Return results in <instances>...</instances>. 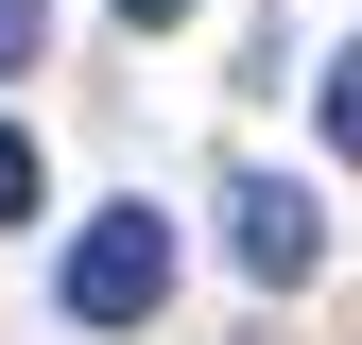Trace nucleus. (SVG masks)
<instances>
[{
	"instance_id": "423d86ee",
	"label": "nucleus",
	"mask_w": 362,
	"mask_h": 345,
	"mask_svg": "<svg viewBox=\"0 0 362 345\" xmlns=\"http://www.w3.org/2000/svg\"><path fill=\"white\" fill-rule=\"evenodd\" d=\"M121 18H139V35H156V18H190V0H121Z\"/></svg>"
},
{
	"instance_id": "39448f33",
	"label": "nucleus",
	"mask_w": 362,
	"mask_h": 345,
	"mask_svg": "<svg viewBox=\"0 0 362 345\" xmlns=\"http://www.w3.org/2000/svg\"><path fill=\"white\" fill-rule=\"evenodd\" d=\"M328 139H345V156H362V52H345V69H328Z\"/></svg>"
},
{
	"instance_id": "f03ea898",
	"label": "nucleus",
	"mask_w": 362,
	"mask_h": 345,
	"mask_svg": "<svg viewBox=\"0 0 362 345\" xmlns=\"http://www.w3.org/2000/svg\"><path fill=\"white\" fill-rule=\"evenodd\" d=\"M224 259H242V276H310V259H328V225H310L293 172H242V190H224Z\"/></svg>"
},
{
	"instance_id": "f257e3e1",
	"label": "nucleus",
	"mask_w": 362,
	"mask_h": 345,
	"mask_svg": "<svg viewBox=\"0 0 362 345\" xmlns=\"http://www.w3.org/2000/svg\"><path fill=\"white\" fill-rule=\"evenodd\" d=\"M69 328H156V293H173V225L156 207H86V242H69Z\"/></svg>"
},
{
	"instance_id": "20e7f679",
	"label": "nucleus",
	"mask_w": 362,
	"mask_h": 345,
	"mask_svg": "<svg viewBox=\"0 0 362 345\" xmlns=\"http://www.w3.org/2000/svg\"><path fill=\"white\" fill-rule=\"evenodd\" d=\"M35 18H52V0H0V86L35 69Z\"/></svg>"
},
{
	"instance_id": "7ed1b4c3",
	"label": "nucleus",
	"mask_w": 362,
	"mask_h": 345,
	"mask_svg": "<svg viewBox=\"0 0 362 345\" xmlns=\"http://www.w3.org/2000/svg\"><path fill=\"white\" fill-rule=\"evenodd\" d=\"M0 225H35V139L0 121Z\"/></svg>"
}]
</instances>
